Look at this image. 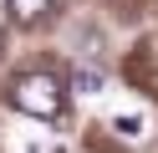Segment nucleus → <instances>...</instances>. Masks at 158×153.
Instances as JSON below:
<instances>
[{
    "label": "nucleus",
    "instance_id": "obj_1",
    "mask_svg": "<svg viewBox=\"0 0 158 153\" xmlns=\"http://www.w3.org/2000/svg\"><path fill=\"white\" fill-rule=\"evenodd\" d=\"M10 107L26 112V117H61V82L51 77V71H26V77L10 82Z\"/></svg>",
    "mask_w": 158,
    "mask_h": 153
},
{
    "label": "nucleus",
    "instance_id": "obj_2",
    "mask_svg": "<svg viewBox=\"0 0 158 153\" xmlns=\"http://www.w3.org/2000/svg\"><path fill=\"white\" fill-rule=\"evenodd\" d=\"M5 5H10V15L21 20V26H31V20H41L46 10L56 5V0H5Z\"/></svg>",
    "mask_w": 158,
    "mask_h": 153
},
{
    "label": "nucleus",
    "instance_id": "obj_3",
    "mask_svg": "<svg viewBox=\"0 0 158 153\" xmlns=\"http://www.w3.org/2000/svg\"><path fill=\"white\" fill-rule=\"evenodd\" d=\"M72 92L77 97H97V92H102V71L97 66H77L72 71Z\"/></svg>",
    "mask_w": 158,
    "mask_h": 153
},
{
    "label": "nucleus",
    "instance_id": "obj_4",
    "mask_svg": "<svg viewBox=\"0 0 158 153\" xmlns=\"http://www.w3.org/2000/svg\"><path fill=\"white\" fill-rule=\"evenodd\" d=\"M112 128L123 133V138H143V117H138V112H117V117H112Z\"/></svg>",
    "mask_w": 158,
    "mask_h": 153
},
{
    "label": "nucleus",
    "instance_id": "obj_5",
    "mask_svg": "<svg viewBox=\"0 0 158 153\" xmlns=\"http://www.w3.org/2000/svg\"><path fill=\"white\" fill-rule=\"evenodd\" d=\"M0 51H5V31H0Z\"/></svg>",
    "mask_w": 158,
    "mask_h": 153
}]
</instances>
